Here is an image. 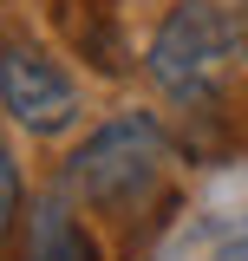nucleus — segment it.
<instances>
[{"label":"nucleus","mask_w":248,"mask_h":261,"mask_svg":"<svg viewBox=\"0 0 248 261\" xmlns=\"http://www.w3.org/2000/svg\"><path fill=\"white\" fill-rule=\"evenodd\" d=\"M242 13L222 7V0H183L163 13V27L151 33V79L163 85L170 98L183 105H209L222 92V79L235 72L242 59Z\"/></svg>","instance_id":"obj_1"},{"label":"nucleus","mask_w":248,"mask_h":261,"mask_svg":"<svg viewBox=\"0 0 248 261\" xmlns=\"http://www.w3.org/2000/svg\"><path fill=\"white\" fill-rule=\"evenodd\" d=\"M170 163V137L151 111H118L65 157V190L92 209H131L157 190Z\"/></svg>","instance_id":"obj_2"},{"label":"nucleus","mask_w":248,"mask_h":261,"mask_svg":"<svg viewBox=\"0 0 248 261\" xmlns=\"http://www.w3.org/2000/svg\"><path fill=\"white\" fill-rule=\"evenodd\" d=\"M0 111L33 137H59L79 124V85L65 79V65L46 46L7 39L0 46Z\"/></svg>","instance_id":"obj_3"},{"label":"nucleus","mask_w":248,"mask_h":261,"mask_svg":"<svg viewBox=\"0 0 248 261\" xmlns=\"http://www.w3.org/2000/svg\"><path fill=\"white\" fill-rule=\"evenodd\" d=\"M216 261H248V242H229V248H222Z\"/></svg>","instance_id":"obj_6"},{"label":"nucleus","mask_w":248,"mask_h":261,"mask_svg":"<svg viewBox=\"0 0 248 261\" xmlns=\"http://www.w3.org/2000/svg\"><path fill=\"white\" fill-rule=\"evenodd\" d=\"M27 261H98V242L85 235V222L72 216L65 190L39 196L27 209Z\"/></svg>","instance_id":"obj_4"},{"label":"nucleus","mask_w":248,"mask_h":261,"mask_svg":"<svg viewBox=\"0 0 248 261\" xmlns=\"http://www.w3.org/2000/svg\"><path fill=\"white\" fill-rule=\"evenodd\" d=\"M235 13H242V20H248V0H235Z\"/></svg>","instance_id":"obj_7"},{"label":"nucleus","mask_w":248,"mask_h":261,"mask_svg":"<svg viewBox=\"0 0 248 261\" xmlns=\"http://www.w3.org/2000/svg\"><path fill=\"white\" fill-rule=\"evenodd\" d=\"M20 222V163H13V144L0 137V242Z\"/></svg>","instance_id":"obj_5"}]
</instances>
